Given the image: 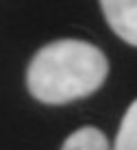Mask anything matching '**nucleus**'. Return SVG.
Instances as JSON below:
<instances>
[{
	"mask_svg": "<svg viewBox=\"0 0 137 150\" xmlns=\"http://www.w3.org/2000/svg\"><path fill=\"white\" fill-rule=\"evenodd\" d=\"M100 7L113 33L137 48V0H100Z\"/></svg>",
	"mask_w": 137,
	"mask_h": 150,
	"instance_id": "f03ea898",
	"label": "nucleus"
},
{
	"mask_svg": "<svg viewBox=\"0 0 137 150\" xmlns=\"http://www.w3.org/2000/svg\"><path fill=\"white\" fill-rule=\"evenodd\" d=\"M61 150H111L109 139L96 126H83L63 142Z\"/></svg>",
	"mask_w": 137,
	"mask_h": 150,
	"instance_id": "7ed1b4c3",
	"label": "nucleus"
},
{
	"mask_svg": "<svg viewBox=\"0 0 137 150\" xmlns=\"http://www.w3.org/2000/svg\"><path fill=\"white\" fill-rule=\"evenodd\" d=\"M113 150H137V100L131 102L124 113Z\"/></svg>",
	"mask_w": 137,
	"mask_h": 150,
	"instance_id": "20e7f679",
	"label": "nucleus"
},
{
	"mask_svg": "<svg viewBox=\"0 0 137 150\" xmlns=\"http://www.w3.org/2000/svg\"><path fill=\"white\" fill-rule=\"evenodd\" d=\"M109 74L98 46L83 39H57L37 50L26 70V87L44 105H67L92 96Z\"/></svg>",
	"mask_w": 137,
	"mask_h": 150,
	"instance_id": "f257e3e1",
	"label": "nucleus"
}]
</instances>
